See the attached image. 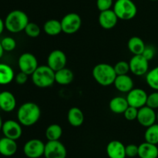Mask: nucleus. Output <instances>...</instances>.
<instances>
[{"mask_svg": "<svg viewBox=\"0 0 158 158\" xmlns=\"http://www.w3.org/2000/svg\"><path fill=\"white\" fill-rule=\"evenodd\" d=\"M1 43L3 47V49L6 51V52L13 51L15 49V47H16V41L12 37L10 36L3 38L1 40Z\"/></svg>", "mask_w": 158, "mask_h": 158, "instance_id": "obj_32", "label": "nucleus"}, {"mask_svg": "<svg viewBox=\"0 0 158 158\" xmlns=\"http://www.w3.org/2000/svg\"><path fill=\"white\" fill-rule=\"evenodd\" d=\"M155 49H154L153 46H146L142 55H143L148 61H151V60L154 58V56H155Z\"/></svg>", "mask_w": 158, "mask_h": 158, "instance_id": "obj_37", "label": "nucleus"}, {"mask_svg": "<svg viewBox=\"0 0 158 158\" xmlns=\"http://www.w3.org/2000/svg\"><path fill=\"white\" fill-rule=\"evenodd\" d=\"M125 151L127 157L131 158L135 157L138 156V146L131 143L125 147Z\"/></svg>", "mask_w": 158, "mask_h": 158, "instance_id": "obj_36", "label": "nucleus"}, {"mask_svg": "<svg viewBox=\"0 0 158 158\" xmlns=\"http://www.w3.org/2000/svg\"><path fill=\"white\" fill-rule=\"evenodd\" d=\"M21 123L13 120H8L3 122L2 131L4 137L12 140H18L23 134V128Z\"/></svg>", "mask_w": 158, "mask_h": 158, "instance_id": "obj_13", "label": "nucleus"}, {"mask_svg": "<svg viewBox=\"0 0 158 158\" xmlns=\"http://www.w3.org/2000/svg\"><path fill=\"white\" fill-rule=\"evenodd\" d=\"M145 141L153 144H158V123H154L147 127L144 133Z\"/></svg>", "mask_w": 158, "mask_h": 158, "instance_id": "obj_28", "label": "nucleus"}, {"mask_svg": "<svg viewBox=\"0 0 158 158\" xmlns=\"http://www.w3.org/2000/svg\"><path fill=\"white\" fill-rule=\"evenodd\" d=\"M24 31L26 35L30 38H36L40 35V32H41L40 26L36 23H32V22H29L28 23Z\"/></svg>", "mask_w": 158, "mask_h": 158, "instance_id": "obj_30", "label": "nucleus"}, {"mask_svg": "<svg viewBox=\"0 0 158 158\" xmlns=\"http://www.w3.org/2000/svg\"><path fill=\"white\" fill-rule=\"evenodd\" d=\"M4 49H3V47L2 46V43H1V41H0V58H2L3 56V54H4Z\"/></svg>", "mask_w": 158, "mask_h": 158, "instance_id": "obj_40", "label": "nucleus"}, {"mask_svg": "<svg viewBox=\"0 0 158 158\" xmlns=\"http://www.w3.org/2000/svg\"><path fill=\"white\" fill-rule=\"evenodd\" d=\"M148 96V94L144 89L140 88H134L129 93H127L126 98L129 103V106L140 109L146 106Z\"/></svg>", "mask_w": 158, "mask_h": 158, "instance_id": "obj_11", "label": "nucleus"}, {"mask_svg": "<svg viewBox=\"0 0 158 158\" xmlns=\"http://www.w3.org/2000/svg\"><path fill=\"white\" fill-rule=\"evenodd\" d=\"M41 116L40 106L33 102H26L19 106L17 111L18 121L23 126L31 127L39 121Z\"/></svg>", "mask_w": 158, "mask_h": 158, "instance_id": "obj_1", "label": "nucleus"}, {"mask_svg": "<svg viewBox=\"0 0 158 158\" xmlns=\"http://www.w3.org/2000/svg\"><path fill=\"white\" fill-rule=\"evenodd\" d=\"M28 77H29V75H27V74L25 73L20 71L18 74H16V75L15 76V79H14V80H15V83H16L17 84L23 85L27 82Z\"/></svg>", "mask_w": 158, "mask_h": 158, "instance_id": "obj_38", "label": "nucleus"}, {"mask_svg": "<svg viewBox=\"0 0 158 158\" xmlns=\"http://www.w3.org/2000/svg\"><path fill=\"white\" fill-rule=\"evenodd\" d=\"M5 28H6V26H5V22L0 18V35L3 32Z\"/></svg>", "mask_w": 158, "mask_h": 158, "instance_id": "obj_39", "label": "nucleus"}, {"mask_svg": "<svg viewBox=\"0 0 158 158\" xmlns=\"http://www.w3.org/2000/svg\"><path fill=\"white\" fill-rule=\"evenodd\" d=\"M31 76L33 84L39 88L50 87L56 83L55 71L48 65L39 66Z\"/></svg>", "mask_w": 158, "mask_h": 158, "instance_id": "obj_4", "label": "nucleus"}, {"mask_svg": "<svg viewBox=\"0 0 158 158\" xmlns=\"http://www.w3.org/2000/svg\"><path fill=\"white\" fill-rule=\"evenodd\" d=\"M138 157L140 158H157V146L147 141L143 142L138 146Z\"/></svg>", "mask_w": 158, "mask_h": 158, "instance_id": "obj_20", "label": "nucleus"}, {"mask_svg": "<svg viewBox=\"0 0 158 158\" xmlns=\"http://www.w3.org/2000/svg\"><path fill=\"white\" fill-rule=\"evenodd\" d=\"M114 70H115L117 76L119 75H126L128 74L130 71L129 63L127 61H119L114 66Z\"/></svg>", "mask_w": 158, "mask_h": 158, "instance_id": "obj_31", "label": "nucleus"}, {"mask_svg": "<svg viewBox=\"0 0 158 158\" xmlns=\"http://www.w3.org/2000/svg\"><path fill=\"white\" fill-rule=\"evenodd\" d=\"M15 79V73L9 65L0 63V85H7Z\"/></svg>", "mask_w": 158, "mask_h": 158, "instance_id": "obj_25", "label": "nucleus"}, {"mask_svg": "<svg viewBox=\"0 0 158 158\" xmlns=\"http://www.w3.org/2000/svg\"><path fill=\"white\" fill-rule=\"evenodd\" d=\"M94 80L102 86H109L114 84L117 73L114 66L108 63H99L96 65L92 71Z\"/></svg>", "mask_w": 158, "mask_h": 158, "instance_id": "obj_2", "label": "nucleus"}, {"mask_svg": "<svg viewBox=\"0 0 158 158\" xmlns=\"http://www.w3.org/2000/svg\"><path fill=\"white\" fill-rule=\"evenodd\" d=\"M66 63L67 57L65 52L60 49H55L48 56L47 65L55 72L66 67Z\"/></svg>", "mask_w": 158, "mask_h": 158, "instance_id": "obj_12", "label": "nucleus"}, {"mask_svg": "<svg viewBox=\"0 0 158 158\" xmlns=\"http://www.w3.org/2000/svg\"><path fill=\"white\" fill-rule=\"evenodd\" d=\"M2 124H3L2 119L1 116H0V131H2Z\"/></svg>", "mask_w": 158, "mask_h": 158, "instance_id": "obj_41", "label": "nucleus"}, {"mask_svg": "<svg viewBox=\"0 0 158 158\" xmlns=\"http://www.w3.org/2000/svg\"><path fill=\"white\" fill-rule=\"evenodd\" d=\"M137 114H138V109L131 106H128L127 109L123 113L125 119L129 121H134V120H137Z\"/></svg>", "mask_w": 158, "mask_h": 158, "instance_id": "obj_34", "label": "nucleus"}, {"mask_svg": "<svg viewBox=\"0 0 158 158\" xmlns=\"http://www.w3.org/2000/svg\"><path fill=\"white\" fill-rule=\"evenodd\" d=\"M45 134L48 140H59L63 135V129L60 125L52 123L47 127Z\"/></svg>", "mask_w": 158, "mask_h": 158, "instance_id": "obj_27", "label": "nucleus"}, {"mask_svg": "<svg viewBox=\"0 0 158 158\" xmlns=\"http://www.w3.org/2000/svg\"><path fill=\"white\" fill-rule=\"evenodd\" d=\"M146 82L151 89L158 91V66L148 71L146 74Z\"/></svg>", "mask_w": 158, "mask_h": 158, "instance_id": "obj_29", "label": "nucleus"}, {"mask_svg": "<svg viewBox=\"0 0 158 158\" xmlns=\"http://www.w3.org/2000/svg\"><path fill=\"white\" fill-rule=\"evenodd\" d=\"M45 144L40 139H31L25 143L23 153L28 158H40L44 155Z\"/></svg>", "mask_w": 158, "mask_h": 158, "instance_id": "obj_9", "label": "nucleus"}, {"mask_svg": "<svg viewBox=\"0 0 158 158\" xmlns=\"http://www.w3.org/2000/svg\"><path fill=\"white\" fill-rule=\"evenodd\" d=\"M67 151L60 140H48L45 144V158H66Z\"/></svg>", "mask_w": 158, "mask_h": 158, "instance_id": "obj_7", "label": "nucleus"}, {"mask_svg": "<svg viewBox=\"0 0 158 158\" xmlns=\"http://www.w3.org/2000/svg\"><path fill=\"white\" fill-rule=\"evenodd\" d=\"M147 106L152 109H158V91H154L148 96Z\"/></svg>", "mask_w": 158, "mask_h": 158, "instance_id": "obj_33", "label": "nucleus"}, {"mask_svg": "<svg viewBox=\"0 0 158 158\" xmlns=\"http://www.w3.org/2000/svg\"><path fill=\"white\" fill-rule=\"evenodd\" d=\"M74 74L71 69L64 67L55 72V81L62 86L69 85L73 81Z\"/></svg>", "mask_w": 158, "mask_h": 158, "instance_id": "obj_23", "label": "nucleus"}, {"mask_svg": "<svg viewBox=\"0 0 158 158\" xmlns=\"http://www.w3.org/2000/svg\"><path fill=\"white\" fill-rule=\"evenodd\" d=\"M67 120L71 126L78 127L81 126L84 122V114L81 109L77 106H73L68 111Z\"/></svg>", "mask_w": 158, "mask_h": 158, "instance_id": "obj_22", "label": "nucleus"}, {"mask_svg": "<svg viewBox=\"0 0 158 158\" xmlns=\"http://www.w3.org/2000/svg\"><path fill=\"white\" fill-rule=\"evenodd\" d=\"M130 71L134 75L140 77L149 71V61L143 55H134L129 62Z\"/></svg>", "mask_w": 158, "mask_h": 158, "instance_id": "obj_10", "label": "nucleus"}, {"mask_svg": "<svg viewBox=\"0 0 158 158\" xmlns=\"http://www.w3.org/2000/svg\"><path fill=\"white\" fill-rule=\"evenodd\" d=\"M112 6H114L113 0H97V7L100 12L111 9Z\"/></svg>", "mask_w": 158, "mask_h": 158, "instance_id": "obj_35", "label": "nucleus"}, {"mask_svg": "<svg viewBox=\"0 0 158 158\" xmlns=\"http://www.w3.org/2000/svg\"><path fill=\"white\" fill-rule=\"evenodd\" d=\"M146 45L143 40L138 36L131 37L127 42L128 49L134 55H141Z\"/></svg>", "mask_w": 158, "mask_h": 158, "instance_id": "obj_24", "label": "nucleus"}, {"mask_svg": "<svg viewBox=\"0 0 158 158\" xmlns=\"http://www.w3.org/2000/svg\"><path fill=\"white\" fill-rule=\"evenodd\" d=\"M18 66L21 72L32 75L39 66L38 60L32 53L24 52L19 57Z\"/></svg>", "mask_w": 158, "mask_h": 158, "instance_id": "obj_8", "label": "nucleus"}, {"mask_svg": "<svg viewBox=\"0 0 158 158\" xmlns=\"http://www.w3.org/2000/svg\"><path fill=\"white\" fill-rule=\"evenodd\" d=\"M129 106L126 97H115L110 100L109 103L110 110L116 114H123Z\"/></svg>", "mask_w": 158, "mask_h": 158, "instance_id": "obj_21", "label": "nucleus"}, {"mask_svg": "<svg viewBox=\"0 0 158 158\" xmlns=\"http://www.w3.org/2000/svg\"><path fill=\"white\" fill-rule=\"evenodd\" d=\"M0 94H1V92H0Z\"/></svg>", "mask_w": 158, "mask_h": 158, "instance_id": "obj_44", "label": "nucleus"}, {"mask_svg": "<svg viewBox=\"0 0 158 158\" xmlns=\"http://www.w3.org/2000/svg\"><path fill=\"white\" fill-rule=\"evenodd\" d=\"M125 147L119 140H112L106 146V154L109 158H126Z\"/></svg>", "mask_w": 158, "mask_h": 158, "instance_id": "obj_16", "label": "nucleus"}, {"mask_svg": "<svg viewBox=\"0 0 158 158\" xmlns=\"http://www.w3.org/2000/svg\"><path fill=\"white\" fill-rule=\"evenodd\" d=\"M18 145L12 139L4 137L0 139V154L5 157H11L16 153Z\"/></svg>", "mask_w": 158, "mask_h": 158, "instance_id": "obj_19", "label": "nucleus"}, {"mask_svg": "<svg viewBox=\"0 0 158 158\" xmlns=\"http://www.w3.org/2000/svg\"><path fill=\"white\" fill-rule=\"evenodd\" d=\"M118 17L113 9L100 12L98 21L100 26L104 29H111L115 27L118 22Z\"/></svg>", "mask_w": 158, "mask_h": 158, "instance_id": "obj_15", "label": "nucleus"}, {"mask_svg": "<svg viewBox=\"0 0 158 158\" xmlns=\"http://www.w3.org/2000/svg\"><path fill=\"white\" fill-rule=\"evenodd\" d=\"M137 120L141 126L147 128L156 123L157 113L155 112V110L152 109L146 105V106L138 109Z\"/></svg>", "mask_w": 158, "mask_h": 158, "instance_id": "obj_14", "label": "nucleus"}, {"mask_svg": "<svg viewBox=\"0 0 158 158\" xmlns=\"http://www.w3.org/2000/svg\"><path fill=\"white\" fill-rule=\"evenodd\" d=\"M157 123H158V112L157 113Z\"/></svg>", "mask_w": 158, "mask_h": 158, "instance_id": "obj_42", "label": "nucleus"}, {"mask_svg": "<svg viewBox=\"0 0 158 158\" xmlns=\"http://www.w3.org/2000/svg\"><path fill=\"white\" fill-rule=\"evenodd\" d=\"M29 23V17L26 12L16 9L11 11L6 17L5 26L9 32L12 33H18L24 31Z\"/></svg>", "mask_w": 158, "mask_h": 158, "instance_id": "obj_3", "label": "nucleus"}, {"mask_svg": "<svg viewBox=\"0 0 158 158\" xmlns=\"http://www.w3.org/2000/svg\"><path fill=\"white\" fill-rule=\"evenodd\" d=\"M60 22L63 32L69 35L78 32L82 25L81 17L75 12H70L65 15Z\"/></svg>", "mask_w": 158, "mask_h": 158, "instance_id": "obj_6", "label": "nucleus"}, {"mask_svg": "<svg viewBox=\"0 0 158 158\" xmlns=\"http://www.w3.org/2000/svg\"><path fill=\"white\" fill-rule=\"evenodd\" d=\"M116 89L120 93L127 94L132 89H134V80L128 74L126 75L117 76L114 83Z\"/></svg>", "mask_w": 158, "mask_h": 158, "instance_id": "obj_17", "label": "nucleus"}, {"mask_svg": "<svg viewBox=\"0 0 158 158\" xmlns=\"http://www.w3.org/2000/svg\"><path fill=\"white\" fill-rule=\"evenodd\" d=\"M16 106V100L9 91H2L0 94V109L6 113L12 112Z\"/></svg>", "mask_w": 158, "mask_h": 158, "instance_id": "obj_18", "label": "nucleus"}, {"mask_svg": "<svg viewBox=\"0 0 158 158\" xmlns=\"http://www.w3.org/2000/svg\"><path fill=\"white\" fill-rule=\"evenodd\" d=\"M43 30L50 36H56L63 32L62 30L61 22L57 19H49L47 20L44 23Z\"/></svg>", "mask_w": 158, "mask_h": 158, "instance_id": "obj_26", "label": "nucleus"}, {"mask_svg": "<svg viewBox=\"0 0 158 158\" xmlns=\"http://www.w3.org/2000/svg\"><path fill=\"white\" fill-rule=\"evenodd\" d=\"M113 10L119 19L131 20L137 15V8L132 0H117Z\"/></svg>", "mask_w": 158, "mask_h": 158, "instance_id": "obj_5", "label": "nucleus"}, {"mask_svg": "<svg viewBox=\"0 0 158 158\" xmlns=\"http://www.w3.org/2000/svg\"><path fill=\"white\" fill-rule=\"evenodd\" d=\"M151 1H154V2H155V1H158V0H151Z\"/></svg>", "mask_w": 158, "mask_h": 158, "instance_id": "obj_43", "label": "nucleus"}]
</instances>
